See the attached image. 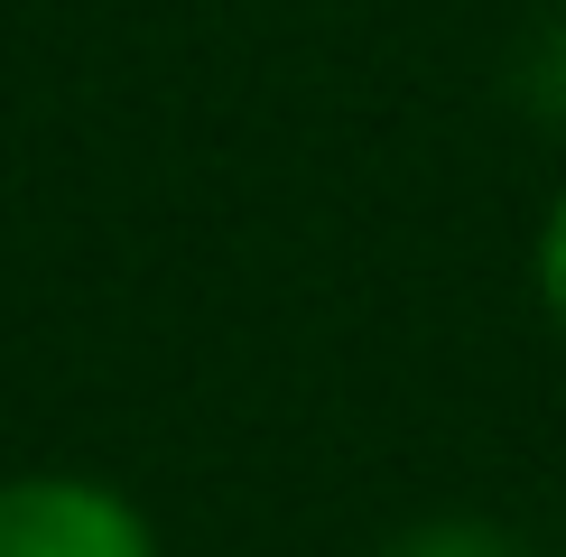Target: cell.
Here are the masks:
<instances>
[{
    "label": "cell",
    "mask_w": 566,
    "mask_h": 557,
    "mask_svg": "<svg viewBox=\"0 0 566 557\" xmlns=\"http://www.w3.org/2000/svg\"><path fill=\"white\" fill-rule=\"evenodd\" d=\"M530 270H538V307H548V325L566 335V196L548 204V223H538V251H530Z\"/></svg>",
    "instance_id": "obj_4"
},
{
    "label": "cell",
    "mask_w": 566,
    "mask_h": 557,
    "mask_svg": "<svg viewBox=\"0 0 566 557\" xmlns=\"http://www.w3.org/2000/svg\"><path fill=\"white\" fill-rule=\"evenodd\" d=\"M511 93L538 112L548 130H566V19H548L530 46H521V65H511Z\"/></svg>",
    "instance_id": "obj_3"
},
{
    "label": "cell",
    "mask_w": 566,
    "mask_h": 557,
    "mask_svg": "<svg viewBox=\"0 0 566 557\" xmlns=\"http://www.w3.org/2000/svg\"><path fill=\"white\" fill-rule=\"evenodd\" d=\"M0 557H158V529L130 493L93 474H10L0 483Z\"/></svg>",
    "instance_id": "obj_1"
},
{
    "label": "cell",
    "mask_w": 566,
    "mask_h": 557,
    "mask_svg": "<svg viewBox=\"0 0 566 557\" xmlns=\"http://www.w3.org/2000/svg\"><path fill=\"white\" fill-rule=\"evenodd\" d=\"M381 557H530V539L502 521H474V511H437V521L399 529Z\"/></svg>",
    "instance_id": "obj_2"
}]
</instances>
